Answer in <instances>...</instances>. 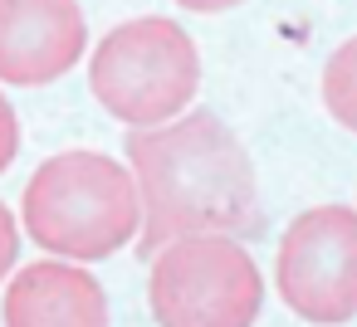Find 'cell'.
<instances>
[{
    "instance_id": "obj_1",
    "label": "cell",
    "mask_w": 357,
    "mask_h": 327,
    "mask_svg": "<svg viewBox=\"0 0 357 327\" xmlns=\"http://www.w3.org/2000/svg\"><path fill=\"white\" fill-rule=\"evenodd\" d=\"M128 171L142 200L137 249L152 254L181 234H255L259 176L245 142L211 113L186 108L157 127H128Z\"/></svg>"
},
{
    "instance_id": "obj_4",
    "label": "cell",
    "mask_w": 357,
    "mask_h": 327,
    "mask_svg": "<svg viewBox=\"0 0 357 327\" xmlns=\"http://www.w3.org/2000/svg\"><path fill=\"white\" fill-rule=\"evenodd\" d=\"M147 308L157 327H255L264 273L235 234H181L147 254Z\"/></svg>"
},
{
    "instance_id": "obj_5",
    "label": "cell",
    "mask_w": 357,
    "mask_h": 327,
    "mask_svg": "<svg viewBox=\"0 0 357 327\" xmlns=\"http://www.w3.org/2000/svg\"><path fill=\"white\" fill-rule=\"evenodd\" d=\"M274 288L284 308L313 327L357 317V205L303 210L274 254Z\"/></svg>"
},
{
    "instance_id": "obj_8",
    "label": "cell",
    "mask_w": 357,
    "mask_h": 327,
    "mask_svg": "<svg viewBox=\"0 0 357 327\" xmlns=\"http://www.w3.org/2000/svg\"><path fill=\"white\" fill-rule=\"evenodd\" d=\"M318 93H323L328 118H333L337 127L357 132V35H352V40H342V45L328 54Z\"/></svg>"
},
{
    "instance_id": "obj_10",
    "label": "cell",
    "mask_w": 357,
    "mask_h": 327,
    "mask_svg": "<svg viewBox=\"0 0 357 327\" xmlns=\"http://www.w3.org/2000/svg\"><path fill=\"white\" fill-rule=\"evenodd\" d=\"M20 259V230H15V215L0 205V278H6Z\"/></svg>"
},
{
    "instance_id": "obj_6",
    "label": "cell",
    "mask_w": 357,
    "mask_h": 327,
    "mask_svg": "<svg viewBox=\"0 0 357 327\" xmlns=\"http://www.w3.org/2000/svg\"><path fill=\"white\" fill-rule=\"evenodd\" d=\"M89 49L79 0H0V83L40 88L64 79Z\"/></svg>"
},
{
    "instance_id": "obj_2",
    "label": "cell",
    "mask_w": 357,
    "mask_h": 327,
    "mask_svg": "<svg viewBox=\"0 0 357 327\" xmlns=\"http://www.w3.org/2000/svg\"><path fill=\"white\" fill-rule=\"evenodd\" d=\"M20 225L45 254L98 264L128 249L142 230L137 181L123 161L103 152H59L30 176Z\"/></svg>"
},
{
    "instance_id": "obj_7",
    "label": "cell",
    "mask_w": 357,
    "mask_h": 327,
    "mask_svg": "<svg viewBox=\"0 0 357 327\" xmlns=\"http://www.w3.org/2000/svg\"><path fill=\"white\" fill-rule=\"evenodd\" d=\"M6 327H108V293L74 259L25 264L6 288Z\"/></svg>"
},
{
    "instance_id": "obj_3",
    "label": "cell",
    "mask_w": 357,
    "mask_h": 327,
    "mask_svg": "<svg viewBox=\"0 0 357 327\" xmlns=\"http://www.w3.org/2000/svg\"><path fill=\"white\" fill-rule=\"evenodd\" d=\"M89 88L123 127L181 118L201 88V49L167 15H137L108 30L89 59Z\"/></svg>"
},
{
    "instance_id": "obj_11",
    "label": "cell",
    "mask_w": 357,
    "mask_h": 327,
    "mask_svg": "<svg viewBox=\"0 0 357 327\" xmlns=\"http://www.w3.org/2000/svg\"><path fill=\"white\" fill-rule=\"evenodd\" d=\"M181 10H196V15H220V10H235L245 0H176Z\"/></svg>"
},
{
    "instance_id": "obj_9",
    "label": "cell",
    "mask_w": 357,
    "mask_h": 327,
    "mask_svg": "<svg viewBox=\"0 0 357 327\" xmlns=\"http://www.w3.org/2000/svg\"><path fill=\"white\" fill-rule=\"evenodd\" d=\"M15 152H20V118L6 103V93H0V171L15 161Z\"/></svg>"
}]
</instances>
